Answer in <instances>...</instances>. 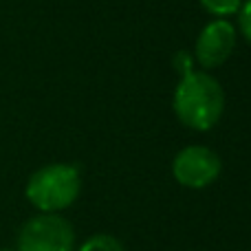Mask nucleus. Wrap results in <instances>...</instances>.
Listing matches in <instances>:
<instances>
[{
    "instance_id": "8",
    "label": "nucleus",
    "mask_w": 251,
    "mask_h": 251,
    "mask_svg": "<svg viewBox=\"0 0 251 251\" xmlns=\"http://www.w3.org/2000/svg\"><path fill=\"white\" fill-rule=\"evenodd\" d=\"M240 16H238V22H240V31H243V35L249 40L251 44V0H247L245 4H240Z\"/></svg>"
},
{
    "instance_id": "4",
    "label": "nucleus",
    "mask_w": 251,
    "mask_h": 251,
    "mask_svg": "<svg viewBox=\"0 0 251 251\" xmlns=\"http://www.w3.org/2000/svg\"><path fill=\"white\" fill-rule=\"evenodd\" d=\"M172 174L183 187L203 190L212 185L221 174V159L214 150L205 146L183 148L172 163Z\"/></svg>"
},
{
    "instance_id": "9",
    "label": "nucleus",
    "mask_w": 251,
    "mask_h": 251,
    "mask_svg": "<svg viewBox=\"0 0 251 251\" xmlns=\"http://www.w3.org/2000/svg\"><path fill=\"white\" fill-rule=\"evenodd\" d=\"M0 251H11V249H0Z\"/></svg>"
},
{
    "instance_id": "3",
    "label": "nucleus",
    "mask_w": 251,
    "mask_h": 251,
    "mask_svg": "<svg viewBox=\"0 0 251 251\" xmlns=\"http://www.w3.org/2000/svg\"><path fill=\"white\" fill-rule=\"evenodd\" d=\"M75 231L60 214H40L22 225L18 251H73Z\"/></svg>"
},
{
    "instance_id": "2",
    "label": "nucleus",
    "mask_w": 251,
    "mask_h": 251,
    "mask_svg": "<svg viewBox=\"0 0 251 251\" xmlns=\"http://www.w3.org/2000/svg\"><path fill=\"white\" fill-rule=\"evenodd\" d=\"M82 190L77 168L69 163H51L31 174L26 183V199L42 214H57L71 207Z\"/></svg>"
},
{
    "instance_id": "5",
    "label": "nucleus",
    "mask_w": 251,
    "mask_h": 251,
    "mask_svg": "<svg viewBox=\"0 0 251 251\" xmlns=\"http://www.w3.org/2000/svg\"><path fill=\"white\" fill-rule=\"evenodd\" d=\"M234 44H236L234 25L227 20H216L201 31L199 40H196V60L205 69L221 66L231 55Z\"/></svg>"
},
{
    "instance_id": "6",
    "label": "nucleus",
    "mask_w": 251,
    "mask_h": 251,
    "mask_svg": "<svg viewBox=\"0 0 251 251\" xmlns=\"http://www.w3.org/2000/svg\"><path fill=\"white\" fill-rule=\"evenodd\" d=\"M79 251H124L122 243H119L115 236L108 234H95L88 240H84Z\"/></svg>"
},
{
    "instance_id": "1",
    "label": "nucleus",
    "mask_w": 251,
    "mask_h": 251,
    "mask_svg": "<svg viewBox=\"0 0 251 251\" xmlns=\"http://www.w3.org/2000/svg\"><path fill=\"white\" fill-rule=\"evenodd\" d=\"M225 108L223 88L212 75L190 71L181 77L174 93V113L187 128L209 130Z\"/></svg>"
},
{
    "instance_id": "7",
    "label": "nucleus",
    "mask_w": 251,
    "mask_h": 251,
    "mask_svg": "<svg viewBox=\"0 0 251 251\" xmlns=\"http://www.w3.org/2000/svg\"><path fill=\"white\" fill-rule=\"evenodd\" d=\"M205 9H207L212 16H234L240 9V0H201Z\"/></svg>"
}]
</instances>
